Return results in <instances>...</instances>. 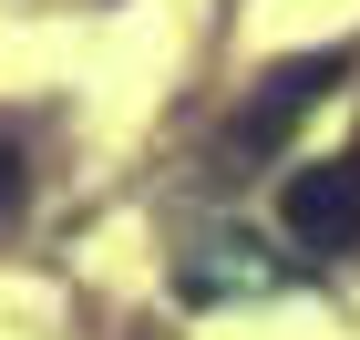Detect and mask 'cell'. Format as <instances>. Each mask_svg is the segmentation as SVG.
Masks as SVG:
<instances>
[{
    "label": "cell",
    "instance_id": "cell-1",
    "mask_svg": "<svg viewBox=\"0 0 360 340\" xmlns=\"http://www.w3.org/2000/svg\"><path fill=\"white\" fill-rule=\"evenodd\" d=\"M278 227H288V248L309 258H340L360 248V155H319L278 186Z\"/></svg>",
    "mask_w": 360,
    "mask_h": 340
},
{
    "label": "cell",
    "instance_id": "cell-2",
    "mask_svg": "<svg viewBox=\"0 0 360 340\" xmlns=\"http://www.w3.org/2000/svg\"><path fill=\"white\" fill-rule=\"evenodd\" d=\"M330 83H350V52H299V62H278L268 93H248V113L226 124V144H237V155H278V144H288V124H299Z\"/></svg>",
    "mask_w": 360,
    "mask_h": 340
}]
</instances>
